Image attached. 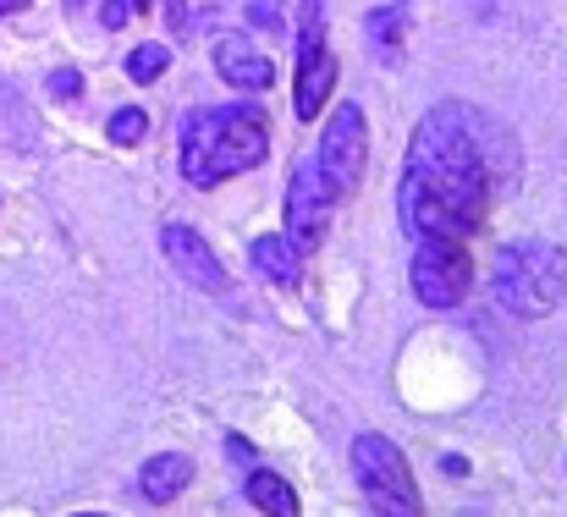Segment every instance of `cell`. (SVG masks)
<instances>
[{"label": "cell", "instance_id": "5b68a950", "mask_svg": "<svg viewBox=\"0 0 567 517\" xmlns=\"http://www.w3.org/2000/svg\"><path fill=\"white\" fill-rule=\"evenodd\" d=\"M413 298L424 309H457L474 287V254L463 237H419L413 242V265H408Z\"/></svg>", "mask_w": 567, "mask_h": 517}, {"label": "cell", "instance_id": "9a60e30c", "mask_svg": "<svg viewBox=\"0 0 567 517\" xmlns=\"http://www.w3.org/2000/svg\"><path fill=\"white\" fill-rule=\"evenodd\" d=\"M172 72V50L166 44H138L133 55H127V77L133 83H161Z\"/></svg>", "mask_w": 567, "mask_h": 517}, {"label": "cell", "instance_id": "603a6c76", "mask_svg": "<svg viewBox=\"0 0 567 517\" xmlns=\"http://www.w3.org/2000/svg\"><path fill=\"white\" fill-rule=\"evenodd\" d=\"M127 6H133V11H150V6H155V0H127Z\"/></svg>", "mask_w": 567, "mask_h": 517}, {"label": "cell", "instance_id": "8992f818", "mask_svg": "<svg viewBox=\"0 0 567 517\" xmlns=\"http://www.w3.org/2000/svg\"><path fill=\"white\" fill-rule=\"evenodd\" d=\"M331 94H337V50L326 44V6L303 0L298 66H292V111H298V122H320Z\"/></svg>", "mask_w": 567, "mask_h": 517}, {"label": "cell", "instance_id": "9c48e42d", "mask_svg": "<svg viewBox=\"0 0 567 517\" xmlns=\"http://www.w3.org/2000/svg\"><path fill=\"white\" fill-rule=\"evenodd\" d=\"M161 254L172 259V270L183 276V281H193V287H204V292H231V276H226V265L215 259V248L193 231V226H161Z\"/></svg>", "mask_w": 567, "mask_h": 517}, {"label": "cell", "instance_id": "2e32d148", "mask_svg": "<svg viewBox=\"0 0 567 517\" xmlns=\"http://www.w3.org/2000/svg\"><path fill=\"white\" fill-rule=\"evenodd\" d=\"M144 133H150V116H144L138 105H122V111L111 116V138H116L122 149H133V144H144Z\"/></svg>", "mask_w": 567, "mask_h": 517}, {"label": "cell", "instance_id": "7402d4cb", "mask_svg": "<svg viewBox=\"0 0 567 517\" xmlns=\"http://www.w3.org/2000/svg\"><path fill=\"white\" fill-rule=\"evenodd\" d=\"M28 0H0V17H11V11H22Z\"/></svg>", "mask_w": 567, "mask_h": 517}, {"label": "cell", "instance_id": "ac0fdd59", "mask_svg": "<svg viewBox=\"0 0 567 517\" xmlns=\"http://www.w3.org/2000/svg\"><path fill=\"white\" fill-rule=\"evenodd\" d=\"M248 22L265 28V33H281V0H254L248 6Z\"/></svg>", "mask_w": 567, "mask_h": 517}, {"label": "cell", "instance_id": "7c38bea8", "mask_svg": "<svg viewBox=\"0 0 567 517\" xmlns=\"http://www.w3.org/2000/svg\"><path fill=\"white\" fill-rule=\"evenodd\" d=\"M248 259H254V270L270 276L276 287H292V281H298V248H292L287 237H254Z\"/></svg>", "mask_w": 567, "mask_h": 517}, {"label": "cell", "instance_id": "6da1fadb", "mask_svg": "<svg viewBox=\"0 0 567 517\" xmlns=\"http://www.w3.org/2000/svg\"><path fill=\"white\" fill-rule=\"evenodd\" d=\"M502 182H518V144L496 127V116L441 100L408 138V161L396 182V220L419 237H474L491 215Z\"/></svg>", "mask_w": 567, "mask_h": 517}, {"label": "cell", "instance_id": "3957f363", "mask_svg": "<svg viewBox=\"0 0 567 517\" xmlns=\"http://www.w3.org/2000/svg\"><path fill=\"white\" fill-rule=\"evenodd\" d=\"M491 292L518 320H546L567 298V254L551 242H507L491 270Z\"/></svg>", "mask_w": 567, "mask_h": 517}, {"label": "cell", "instance_id": "ffe728a7", "mask_svg": "<svg viewBox=\"0 0 567 517\" xmlns=\"http://www.w3.org/2000/svg\"><path fill=\"white\" fill-rule=\"evenodd\" d=\"M166 22L183 33V28H188V0H166Z\"/></svg>", "mask_w": 567, "mask_h": 517}, {"label": "cell", "instance_id": "cb8c5ba5", "mask_svg": "<svg viewBox=\"0 0 567 517\" xmlns=\"http://www.w3.org/2000/svg\"><path fill=\"white\" fill-rule=\"evenodd\" d=\"M78 6H89V0H66V11H78Z\"/></svg>", "mask_w": 567, "mask_h": 517}, {"label": "cell", "instance_id": "ba28073f", "mask_svg": "<svg viewBox=\"0 0 567 517\" xmlns=\"http://www.w3.org/2000/svg\"><path fill=\"white\" fill-rule=\"evenodd\" d=\"M326 182L337 187V198H353L359 182H364V166H370V122L359 105H337V116L326 122V138L315 149Z\"/></svg>", "mask_w": 567, "mask_h": 517}, {"label": "cell", "instance_id": "d6986e66", "mask_svg": "<svg viewBox=\"0 0 567 517\" xmlns=\"http://www.w3.org/2000/svg\"><path fill=\"white\" fill-rule=\"evenodd\" d=\"M127 11H133L127 0H105V6H100V22H105V28H122V22H127Z\"/></svg>", "mask_w": 567, "mask_h": 517}, {"label": "cell", "instance_id": "e0dca14e", "mask_svg": "<svg viewBox=\"0 0 567 517\" xmlns=\"http://www.w3.org/2000/svg\"><path fill=\"white\" fill-rule=\"evenodd\" d=\"M78 94H83V72H78V66L50 72V100H78Z\"/></svg>", "mask_w": 567, "mask_h": 517}, {"label": "cell", "instance_id": "52a82bcc", "mask_svg": "<svg viewBox=\"0 0 567 517\" xmlns=\"http://www.w3.org/2000/svg\"><path fill=\"white\" fill-rule=\"evenodd\" d=\"M337 187L326 182L320 172V161L315 155H303V161H292V176H287V242L298 248V254H320L326 248V237H331V215H337Z\"/></svg>", "mask_w": 567, "mask_h": 517}, {"label": "cell", "instance_id": "4fadbf2b", "mask_svg": "<svg viewBox=\"0 0 567 517\" xmlns=\"http://www.w3.org/2000/svg\"><path fill=\"white\" fill-rule=\"evenodd\" d=\"M243 490H248V507H259V513L298 517V496H292V485H287L281 474H248Z\"/></svg>", "mask_w": 567, "mask_h": 517}, {"label": "cell", "instance_id": "7a4b0ae2", "mask_svg": "<svg viewBox=\"0 0 567 517\" xmlns=\"http://www.w3.org/2000/svg\"><path fill=\"white\" fill-rule=\"evenodd\" d=\"M270 155L265 111L254 105H204L183 122V176L188 187H220L231 176L254 172Z\"/></svg>", "mask_w": 567, "mask_h": 517}, {"label": "cell", "instance_id": "44dd1931", "mask_svg": "<svg viewBox=\"0 0 567 517\" xmlns=\"http://www.w3.org/2000/svg\"><path fill=\"white\" fill-rule=\"evenodd\" d=\"M226 452H231V457H237V463H248V457H254V446H248V441H237V435H231V441H226Z\"/></svg>", "mask_w": 567, "mask_h": 517}, {"label": "cell", "instance_id": "30bf717a", "mask_svg": "<svg viewBox=\"0 0 567 517\" xmlns=\"http://www.w3.org/2000/svg\"><path fill=\"white\" fill-rule=\"evenodd\" d=\"M215 72L231 83V89H270L276 83V66H270V55L248 39V33H226L220 44H215Z\"/></svg>", "mask_w": 567, "mask_h": 517}, {"label": "cell", "instance_id": "8fae6325", "mask_svg": "<svg viewBox=\"0 0 567 517\" xmlns=\"http://www.w3.org/2000/svg\"><path fill=\"white\" fill-rule=\"evenodd\" d=\"M188 485H193V457H183V452H161V457H150L144 474H138V490H144V502H155V507L177 502Z\"/></svg>", "mask_w": 567, "mask_h": 517}, {"label": "cell", "instance_id": "277c9868", "mask_svg": "<svg viewBox=\"0 0 567 517\" xmlns=\"http://www.w3.org/2000/svg\"><path fill=\"white\" fill-rule=\"evenodd\" d=\"M353 474H359V490L370 496V507L391 517H419L424 513V496H419V485H413V468H408V457L396 452V441H385V435H359L353 441Z\"/></svg>", "mask_w": 567, "mask_h": 517}, {"label": "cell", "instance_id": "5bb4252c", "mask_svg": "<svg viewBox=\"0 0 567 517\" xmlns=\"http://www.w3.org/2000/svg\"><path fill=\"white\" fill-rule=\"evenodd\" d=\"M402 22H408V6L396 0V6H385V11H370V50L385 55V61H396L402 55Z\"/></svg>", "mask_w": 567, "mask_h": 517}]
</instances>
